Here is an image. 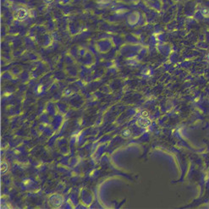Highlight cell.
I'll return each mask as SVG.
<instances>
[{
	"label": "cell",
	"mask_w": 209,
	"mask_h": 209,
	"mask_svg": "<svg viewBox=\"0 0 209 209\" xmlns=\"http://www.w3.org/2000/svg\"><path fill=\"white\" fill-rule=\"evenodd\" d=\"M49 201L51 205H53L55 208H59V207L62 206L63 202H64V199L59 195H53L50 197Z\"/></svg>",
	"instance_id": "cell-1"
},
{
	"label": "cell",
	"mask_w": 209,
	"mask_h": 209,
	"mask_svg": "<svg viewBox=\"0 0 209 209\" xmlns=\"http://www.w3.org/2000/svg\"><path fill=\"white\" fill-rule=\"evenodd\" d=\"M137 125H139L141 127H147L151 125V121L147 117H141V119H139L137 121Z\"/></svg>",
	"instance_id": "cell-2"
},
{
	"label": "cell",
	"mask_w": 209,
	"mask_h": 209,
	"mask_svg": "<svg viewBox=\"0 0 209 209\" xmlns=\"http://www.w3.org/2000/svg\"><path fill=\"white\" fill-rule=\"evenodd\" d=\"M26 15H27L26 10L23 9V8H20V9L18 10V12H17V14L15 16H16V19H18L19 20H22V19H24L25 17H26Z\"/></svg>",
	"instance_id": "cell-3"
},
{
	"label": "cell",
	"mask_w": 209,
	"mask_h": 209,
	"mask_svg": "<svg viewBox=\"0 0 209 209\" xmlns=\"http://www.w3.org/2000/svg\"><path fill=\"white\" fill-rule=\"evenodd\" d=\"M8 169V164L4 162L1 163V173H4Z\"/></svg>",
	"instance_id": "cell-4"
},
{
	"label": "cell",
	"mask_w": 209,
	"mask_h": 209,
	"mask_svg": "<svg viewBox=\"0 0 209 209\" xmlns=\"http://www.w3.org/2000/svg\"><path fill=\"white\" fill-rule=\"evenodd\" d=\"M202 14H203L205 17H209V8H204L203 9H202Z\"/></svg>",
	"instance_id": "cell-5"
},
{
	"label": "cell",
	"mask_w": 209,
	"mask_h": 209,
	"mask_svg": "<svg viewBox=\"0 0 209 209\" xmlns=\"http://www.w3.org/2000/svg\"><path fill=\"white\" fill-rule=\"evenodd\" d=\"M130 135H131V131L130 130H126L123 132V136H130Z\"/></svg>",
	"instance_id": "cell-6"
},
{
	"label": "cell",
	"mask_w": 209,
	"mask_h": 209,
	"mask_svg": "<svg viewBox=\"0 0 209 209\" xmlns=\"http://www.w3.org/2000/svg\"><path fill=\"white\" fill-rule=\"evenodd\" d=\"M208 58H209V54H208Z\"/></svg>",
	"instance_id": "cell-7"
}]
</instances>
